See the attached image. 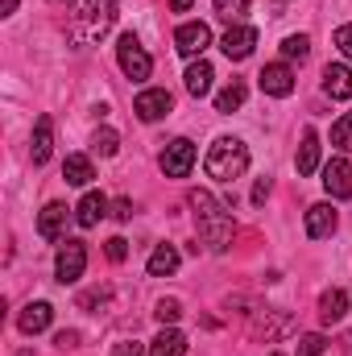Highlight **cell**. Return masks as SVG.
<instances>
[{"label": "cell", "instance_id": "4dcf8cb0", "mask_svg": "<svg viewBox=\"0 0 352 356\" xmlns=\"http://www.w3.org/2000/svg\"><path fill=\"white\" fill-rule=\"evenodd\" d=\"M323 348H328V340L319 332H311V336L298 340V356H323Z\"/></svg>", "mask_w": 352, "mask_h": 356}, {"label": "cell", "instance_id": "1f68e13d", "mask_svg": "<svg viewBox=\"0 0 352 356\" xmlns=\"http://www.w3.org/2000/svg\"><path fill=\"white\" fill-rule=\"evenodd\" d=\"M336 50L352 63V25H340V29H336Z\"/></svg>", "mask_w": 352, "mask_h": 356}, {"label": "cell", "instance_id": "ab89813d", "mask_svg": "<svg viewBox=\"0 0 352 356\" xmlns=\"http://www.w3.org/2000/svg\"><path fill=\"white\" fill-rule=\"evenodd\" d=\"M13 8H17V0H4V17H8V13H13Z\"/></svg>", "mask_w": 352, "mask_h": 356}, {"label": "cell", "instance_id": "52a82bcc", "mask_svg": "<svg viewBox=\"0 0 352 356\" xmlns=\"http://www.w3.org/2000/svg\"><path fill=\"white\" fill-rule=\"evenodd\" d=\"M207 46H211V29H207L203 21H186V25H178L175 50L182 54V58H203Z\"/></svg>", "mask_w": 352, "mask_h": 356}, {"label": "cell", "instance_id": "d590c367", "mask_svg": "<svg viewBox=\"0 0 352 356\" xmlns=\"http://www.w3.org/2000/svg\"><path fill=\"white\" fill-rule=\"evenodd\" d=\"M54 344H58V348H75V344H79V336H75V332H58V336H54Z\"/></svg>", "mask_w": 352, "mask_h": 356}, {"label": "cell", "instance_id": "5bb4252c", "mask_svg": "<svg viewBox=\"0 0 352 356\" xmlns=\"http://www.w3.org/2000/svg\"><path fill=\"white\" fill-rule=\"evenodd\" d=\"M50 319H54V307H50V302H29V307L17 315V327H21L25 336H38V332L50 327Z\"/></svg>", "mask_w": 352, "mask_h": 356}, {"label": "cell", "instance_id": "d6a6232c", "mask_svg": "<svg viewBox=\"0 0 352 356\" xmlns=\"http://www.w3.org/2000/svg\"><path fill=\"white\" fill-rule=\"evenodd\" d=\"M108 257H112V261H125V257H129V241H125V236H112V241H108Z\"/></svg>", "mask_w": 352, "mask_h": 356}, {"label": "cell", "instance_id": "f1b7e54d", "mask_svg": "<svg viewBox=\"0 0 352 356\" xmlns=\"http://www.w3.org/2000/svg\"><path fill=\"white\" fill-rule=\"evenodd\" d=\"M91 145H95V154H104V158H112V154L120 149V137H116V129H99Z\"/></svg>", "mask_w": 352, "mask_h": 356}, {"label": "cell", "instance_id": "83f0119b", "mask_svg": "<svg viewBox=\"0 0 352 356\" xmlns=\"http://www.w3.org/2000/svg\"><path fill=\"white\" fill-rule=\"evenodd\" d=\"M216 13H220L224 21H232V25H241V17L249 13V0H216Z\"/></svg>", "mask_w": 352, "mask_h": 356}, {"label": "cell", "instance_id": "e575fe53", "mask_svg": "<svg viewBox=\"0 0 352 356\" xmlns=\"http://www.w3.org/2000/svg\"><path fill=\"white\" fill-rule=\"evenodd\" d=\"M112 216H116V220H133V203H129V199H116V203H112Z\"/></svg>", "mask_w": 352, "mask_h": 356}, {"label": "cell", "instance_id": "4316f807", "mask_svg": "<svg viewBox=\"0 0 352 356\" xmlns=\"http://www.w3.org/2000/svg\"><path fill=\"white\" fill-rule=\"evenodd\" d=\"M282 54H286V58H298V63H303V58L311 54V38H307V33H290V38L282 42Z\"/></svg>", "mask_w": 352, "mask_h": 356}, {"label": "cell", "instance_id": "7c38bea8", "mask_svg": "<svg viewBox=\"0 0 352 356\" xmlns=\"http://www.w3.org/2000/svg\"><path fill=\"white\" fill-rule=\"evenodd\" d=\"M257 83H262L265 95H290L294 91V71L286 63H269L262 75H257Z\"/></svg>", "mask_w": 352, "mask_h": 356}, {"label": "cell", "instance_id": "5b68a950", "mask_svg": "<svg viewBox=\"0 0 352 356\" xmlns=\"http://www.w3.org/2000/svg\"><path fill=\"white\" fill-rule=\"evenodd\" d=\"M249 332H253V340L273 344V340H282V336L294 332V315L290 311H253L249 315Z\"/></svg>", "mask_w": 352, "mask_h": 356}, {"label": "cell", "instance_id": "b9f144b4", "mask_svg": "<svg viewBox=\"0 0 352 356\" xmlns=\"http://www.w3.org/2000/svg\"><path fill=\"white\" fill-rule=\"evenodd\" d=\"M273 356H282V353H273Z\"/></svg>", "mask_w": 352, "mask_h": 356}, {"label": "cell", "instance_id": "8fae6325", "mask_svg": "<svg viewBox=\"0 0 352 356\" xmlns=\"http://www.w3.org/2000/svg\"><path fill=\"white\" fill-rule=\"evenodd\" d=\"M323 186H328L332 199H352V166L344 158H332L323 166Z\"/></svg>", "mask_w": 352, "mask_h": 356}, {"label": "cell", "instance_id": "4fadbf2b", "mask_svg": "<svg viewBox=\"0 0 352 356\" xmlns=\"http://www.w3.org/2000/svg\"><path fill=\"white\" fill-rule=\"evenodd\" d=\"M29 154H33V166H46V162H50V154H54V120H50V116H38Z\"/></svg>", "mask_w": 352, "mask_h": 356}, {"label": "cell", "instance_id": "74e56055", "mask_svg": "<svg viewBox=\"0 0 352 356\" xmlns=\"http://www.w3.org/2000/svg\"><path fill=\"white\" fill-rule=\"evenodd\" d=\"M265 195H269V182H265V178H262V182L253 186V203H257V207H262V203H265Z\"/></svg>", "mask_w": 352, "mask_h": 356}, {"label": "cell", "instance_id": "9c48e42d", "mask_svg": "<svg viewBox=\"0 0 352 356\" xmlns=\"http://www.w3.org/2000/svg\"><path fill=\"white\" fill-rule=\"evenodd\" d=\"M175 108V99H170V91L166 88H150V91H141L137 95V104H133V112L145 120V124H154V120H162L166 112Z\"/></svg>", "mask_w": 352, "mask_h": 356}, {"label": "cell", "instance_id": "ba28073f", "mask_svg": "<svg viewBox=\"0 0 352 356\" xmlns=\"http://www.w3.org/2000/svg\"><path fill=\"white\" fill-rule=\"evenodd\" d=\"M191 166H195V145H191L186 137L166 141V149H162V170H166L170 178H186Z\"/></svg>", "mask_w": 352, "mask_h": 356}, {"label": "cell", "instance_id": "603a6c76", "mask_svg": "<svg viewBox=\"0 0 352 356\" xmlns=\"http://www.w3.org/2000/svg\"><path fill=\"white\" fill-rule=\"evenodd\" d=\"M315 170H319V133L307 129L298 145V175H315Z\"/></svg>", "mask_w": 352, "mask_h": 356}, {"label": "cell", "instance_id": "484cf974", "mask_svg": "<svg viewBox=\"0 0 352 356\" xmlns=\"http://www.w3.org/2000/svg\"><path fill=\"white\" fill-rule=\"evenodd\" d=\"M332 145L340 154H352V112H344L336 124H332Z\"/></svg>", "mask_w": 352, "mask_h": 356}, {"label": "cell", "instance_id": "44dd1931", "mask_svg": "<svg viewBox=\"0 0 352 356\" xmlns=\"http://www.w3.org/2000/svg\"><path fill=\"white\" fill-rule=\"evenodd\" d=\"M178 261H182V257H178L175 245H158V249L150 253L145 269H150V277H170V273L178 269Z\"/></svg>", "mask_w": 352, "mask_h": 356}, {"label": "cell", "instance_id": "d6986e66", "mask_svg": "<svg viewBox=\"0 0 352 356\" xmlns=\"http://www.w3.org/2000/svg\"><path fill=\"white\" fill-rule=\"evenodd\" d=\"M63 228H67V207H63V203H46L42 216H38V232H42L46 241H58Z\"/></svg>", "mask_w": 352, "mask_h": 356}, {"label": "cell", "instance_id": "cb8c5ba5", "mask_svg": "<svg viewBox=\"0 0 352 356\" xmlns=\"http://www.w3.org/2000/svg\"><path fill=\"white\" fill-rule=\"evenodd\" d=\"M63 178H67L71 186H88L91 178H95V170H91V158H83V154H71V158L63 162Z\"/></svg>", "mask_w": 352, "mask_h": 356}, {"label": "cell", "instance_id": "30bf717a", "mask_svg": "<svg viewBox=\"0 0 352 356\" xmlns=\"http://www.w3.org/2000/svg\"><path fill=\"white\" fill-rule=\"evenodd\" d=\"M253 46H257V29H253V25H232V29L224 33V42H220V50H224L232 63L249 58V54H253Z\"/></svg>", "mask_w": 352, "mask_h": 356}, {"label": "cell", "instance_id": "277c9868", "mask_svg": "<svg viewBox=\"0 0 352 356\" xmlns=\"http://www.w3.org/2000/svg\"><path fill=\"white\" fill-rule=\"evenodd\" d=\"M116 63H120V71H125L133 83H145V79L154 75V58L145 54V46H141L133 33H120V42H116Z\"/></svg>", "mask_w": 352, "mask_h": 356}, {"label": "cell", "instance_id": "60d3db41", "mask_svg": "<svg viewBox=\"0 0 352 356\" xmlns=\"http://www.w3.org/2000/svg\"><path fill=\"white\" fill-rule=\"evenodd\" d=\"M54 4H58V0H54ZM71 4H75V0H71Z\"/></svg>", "mask_w": 352, "mask_h": 356}, {"label": "cell", "instance_id": "ac0fdd59", "mask_svg": "<svg viewBox=\"0 0 352 356\" xmlns=\"http://www.w3.org/2000/svg\"><path fill=\"white\" fill-rule=\"evenodd\" d=\"M211 79H216V71H211V63H191L186 67V75H182V83H186V91L195 95V99H203V95H211Z\"/></svg>", "mask_w": 352, "mask_h": 356}, {"label": "cell", "instance_id": "ffe728a7", "mask_svg": "<svg viewBox=\"0 0 352 356\" xmlns=\"http://www.w3.org/2000/svg\"><path fill=\"white\" fill-rule=\"evenodd\" d=\"M344 311H349V294H344L340 286H332V290L319 294V319H323V323H340Z\"/></svg>", "mask_w": 352, "mask_h": 356}, {"label": "cell", "instance_id": "2e32d148", "mask_svg": "<svg viewBox=\"0 0 352 356\" xmlns=\"http://www.w3.org/2000/svg\"><path fill=\"white\" fill-rule=\"evenodd\" d=\"M332 232H336V211H332V203L307 207V236L323 241V236H332Z\"/></svg>", "mask_w": 352, "mask_h": 356}, {"label": "cell", "instance_id": "e0dca14e", "mask_svg": "<svg viewBox=\"0 0 352 356\" xmlns=\"http://www.w3.org/2000/svg\"><path fill=\"white\" fill-rule=\"evenodd\" d=\"M104 211H108V199H104L99 191H88V195L79 199V207H75V224H79V228H95V224L104 220Z\"/></svg>", "mask_w": 352, "mask_h": 356}, {"label": "cell", "instance_id": "3957f363", "mask_svg": "<svg viewBox=\"0 0 352 356\" xmlns=\"http://www.w3.org/2000/svg\"><path fill=\"white\" fill-rule=\"evenodd\" d=\"M203 166H207V175L216 182H237L249 170V145L237 141V137H216L207 158H203Z\"/></svg>", "mask_w": 352, "mask_h": 356}, {"label": "cell", "instance_id": "8d00e7d4", "mask_svg": "<svg viewBox=\"0 0 352 356\" xmlns=\"http://www.w3.org/2000/svg\"><path fill=\"white\" fill-rule=\"evenodd\" d=\"M95 302H104V290H91V294H83V298H79V307H83V311H88V307H95Z\"/></svg>", "mask_w": 352, "mask_h": 356}, {"label": "cell", "instance_id": "6da1fadb", "mask_svg": "<svg viewBox=\"0 0 352 356\" xmlns=\"http://www.w3.org/2000/svg\"><path fill=\"white\" fill-rule=\"evenodd\" d=\"M186 203H191V211H195V224H199L203 245H207L211 253H224V249L232 245V236H237V220H232L228 203H220L211 191H191Z\"/></svg>", "mask_w": 352, "mask_h": 356}, {"label": "cell", "instance_id": "7a4b0ae2", "mask_svg": "<svg viewBox=\"0 0 352 356\" xmlns=\"http://www.w3.org/2000/svg\"><path fill=\"white\" fill-rule=\"evenodd\" d=\"M116 21V0H75V13H71V38L79 46L99 42Z\"/></svg>", "mask_w": 352, "mask_h": 356}, {"label": "cell", "instance_id": "7402d4cb", "mask_svg": "<svg viewBox=\"0 0 352 356\" xmlns=\"http://www.w3.org/2000/svg\"><path fill=\"white\" fill-rule=\"evenodd\" d=\"M186 353V336L175 327H162L154 340H150V356H182Z\"/></svg>", "mask_w": 352, "mask_h": 356}, {"label": "cell", "instance_id": "836d02e7", "mask_svg": "<svg viewBox=\"0 0 352 356\" xmlns=\"http://www.w3.org/2000/svg\"><path fill=\"white\" fill-rule=\"evenodd\" d=\"M112 356H150L145 353V344H137V340H125V344H116Z\"/></svg>", "mask_w": 352, "mask_h": 356}, {"label": "cell", "instance_id": "f35d334b", "mask_svg": "<svg viewBox=\"0 0 352 356\" xmlns=\"http://www.w3.org/2000/svg\"><path fill=\"white\" fill-rule=\"evenodd\" d=\"M170 4H175V13H186V8H191L195 0H170Z\"/></svg>", "mask_w": 352, "mask_h": 356}, {"label": "cell", "instance_id": "9a60e30c", "mask_svg": "<svg viewBox=\"0 0 352 356\" xmlns=\"http://www.w3.org/2000/svg\"><path fill=\"white\" fill-rule=\"evenodd\" d=\"M323 91L332 99H352V71L344 63H328L323 67Z\"/></svg>", "mask_w": 352, "mask_h": 356}, {"label": "cell", "instance_id": "f546056e", "mask_svg": "<svg viewBox=\"0 0 352 356\" xmlns=\"http://www.w3.org/2000/svg\"><path fill=\"white\" fill-rule=\"evenodd\" d=\"M154 315H158V323L166 327V323H178V315H182V307H178V298H162V302L154 307Z\"/></svg>", "mask_w": 352, "mask_h": 356}, {"label": "cell", "instance_id": "8992f818", "mask_svg": "<svg viewBox=\"0 0 352 356\" xmlns=\"http://www.w3.org/2000/svg\"><path fill=\"white\" fill-rule=\"evenodd\" d=\"M83 269H88V245H83V241H67V245L58 249V257H54V277H58L63 286H71V282L83 277Z\"/></svg>", "mask_w": 352, "mask_h": 356}, {"label": "cell", "instance_id": "d4e9b609", "mask_svg": "<svg viewBox=\"0 0 352 356\" xmlns=\"http://www.w3.org/2000/svg\"><path fill=\"white\" fill-rule=\"evenodd\" d=\"M245 95H249V88L241 79H232L228 88H220V95H216V112H237L245 104Z\"/></svg>", "mask_w": 352, "mask_h": 356}]
</instances>
